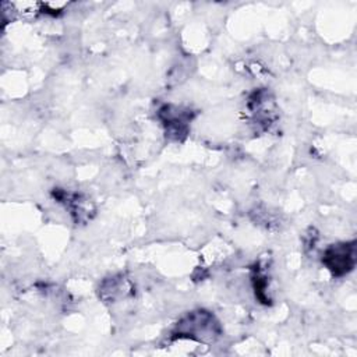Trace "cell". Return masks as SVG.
<instances>
[{"label": "cell", "instance_id": "3957f363", "mask_svg": "<svg viewBox=\"0 0 357 357\" xmlns=\"http://www.w3.org/2000/svg\"><path fill=\"white\" fill-rule=\"evenodd\" d=\"M159 117L166 128V134L174 139H181V137H185L188 131V123L191 120V116L188 114V110H184L177 106L165 105L159 109Z\"/></svg>", "mask_w": 357, "mask_h": 357}, {"label": "cell", "instance_id": "6da1fadb", "mask_svg": "<svg viewBox=\"0 0 357 357\" xmlns=\"http://www.w3.org/2000/svg\"><path fill=\"white\" fill-rule=\"evenodd\" d=\"M220 333L219 322L205 310H197L185 315L173 332L174 337H188L198 342L215 340Z\"/></svg>", "mask_w": 357, "mask_h": 357}, {"label": "cell", "instance_id": "7a4b0ae2", "mask_svg": "<svg viewBox=\"0 0 357 357\" xmlns=\"http://www.w3.org/2000/svg\"><path fill=\"white\" fill-rule=\"evenodd\" d=\"M324 265L335 276L347 275L356 264V243H337L328 247L322 257Z\"/></svg>", "mask_w": 357, "mask_h": 357}]
</instances>
